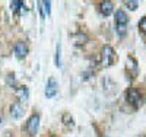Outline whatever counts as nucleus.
Instances as JSON below:
<instances>
[{
	"mask_svg": "<svg viewBox=\"0 0 146 137\" xmlns=\"http://www.w3.org/2000/svg\"><path fill=\"white\" fill-rule=\"evenodd\" d=\"M7 83H9V85H13V83H15V77H13V74H7Z\"/></svg>",
	"mask_w": 146,
	"mask_h": 137,
	"instance_id": "nucleus-17",
	"label": "nucleus"
},
{
	"mask_svg": "<svg viewBox=\"0 0 146 137\" xmlns=\"http://www.w3.org/2000/svg\"><path fill=\"white\" fill-rule=\"evenodd\" d=\"M124 5L129 7V10H136L139 6V2H136V0H127V2H124Z\"/></svg>",
	"mask_w": 146,
	"mask_h": 137,
	"instance_id": "nucleus-14",
	"label": "nucleus"
},
{
	"mask_svg": "<svg viewBox=\"0 0 146 137\" xmlns=\"http://www.w3.org/2000/svg\"><path fill=\"white\" fill-rule=\"evenodd\" d=\"M126 99H127V102L135 108V109H137L140 105H142V93L136 89V88H130L129 91H127V93H126Z\"/></svg>",
	"mask_w": 146,
	"mask_h": 137,
	"instance_id": "nucleus-2",
	"label": "nucleus"
},
{
	"mask_svg": "<svg viewBox=\"0 0 146 137\" xmlns=\"http://www.w3.org/2000/svg\"><path fill=\"white\" fill-rule=\"evenodd\" d=\"M13 50H15V54H16L18 58H25L27 54H28V45H27L25 41H18L15 44Z\"/></svg>",
	"mask_w": 146,
	"mask_h": 137,
	"instance_id": "nucleus-5",
	"label": "nucleus"
},
{
	"mask_svg": "<svg viewBox=\"0 0 146 137\" xmlns=\"http://www.w3.org/2000/svg\"><path fill=\"white\" fill-rule=\"evenodd\" d=\"M54 63L57 67L62 66V45H60V42L56 45V58H54Z\"/></svg>",
	"mask_w": 146,
	"mask_h": 137,
	"instance_id": "nucleus-11",
	"label": "nucleus"
},
{
	"mask_svg": "<svg viewBox=\"0 0 146 137\" xmlns=\"http://www.w3.org/2000/svg\"><path fill=\"white\" fill-rule=\"evenodd\" d=\"M114 19H115V25H127L129 23V15L123 9H117V12L114 13Z\"/></svg>",
	"mask_w": 146,
	"mask_h": 137,
	"instance_id": "nucleus-8",
	"label": "nucleus"
},
{
	"mask_svg": "<svg viewBox=\"0 0 146 137\" xmlns=\"http://www.w3.org/2000/svg\"><path fill=\"white\" fill-rule=\"evenodd\" d=\"M38 127H40V115L32 114L27 121V130H28L29 136H35L36 131H38Z\"/></svg>",
	"mask_w": 146,
	"mask_h": 137,
	"instance_id": "nucleus-3",
	"label": "nucleus"
},
{
	"mask_svg": "<svg viewBox=\"0 0 146 137\" xmlns=\"http://www.w3.org/2000/svg\"><path fill=\"white\" fill-rule=\"evenodd\" d=\"M114 57H115V53H114V48L111 45H104L101 48V64L104 67H108L114 63Z\"/></svg>",
	"mask_w": 146,
	"mask_h": 137,
	"instance_id": "nucleus-1",
	"label": "nucleus"
},
{
	"mask_svg": "<svg viewBox=\"0 0 146 137\" xmlns=\"http://www.w3.org/2000/svg\"><path fill=\"white\" fill-rule=\"evenodd\" d=\"M41 5H42V9L47 12V15L50 16V13H51V2H48V0H44V2H41Z\"/></svg>",
	"mask_w": 146,
	"mask_h": 137,
	"instance_id": "nucleus-15",
	"label": "nucleus"
},
{
	"mask_svg": "<svg viewBox=\"0 0 146 137\" xmlns=\"http://www.w3.org/2000/svg\"><path fill=\"white\" fill-rule=\"evenodd\" d=\"M10 7L13 9L15 12H18V10L25 7V3H23L22 0H12V2H10Z\"/></svg>",
	"mask_w": 146,
	"mask_h": 137,
	"instance_id": "nucleus-12",
	"label": "nucleus"
},
{
	"mask_svg": "<svg viewBox=\"0 0 146 137\" xmlns=\"http://www.w3.org/2000/svg\"><path fill=\"white\" fill-rule=\"evenodd\" d=\"M139 29H140L143 34H146V16H143V18L139 21Z\"/></svg>",
	"mask_w": 146,
	"mask_h": 137,
	"instance_id": "nucleus-16",
	"label": "nucleus"
},
{
	"mask_svg": "<svg viewBox=\"0 0 146 137\" xmlns=\"http://www.w3.org/2000/svg\"><path fill=\"white\" fill-rule=\"evenodd\" d=\"M100 12L102 16H110L114 12V5L110 0H104V2L100 3Z\"/></svg>",
	"mask_w": 146,
	"mask_h": 137,
	"instance_id": "nucleus-7",
	"label": "nucleus"
},
{
	"mask_svg": "<svg viewBox=\"0 0 146 137\" xmlns=\"http://www.w3.org/2000/svg\"><path fill=\"white\" fill-rule=\"evenodd\" d=\"M10 115H12V118H16V120L23 115V105H22V102L16 101V102H13L10 105Z\"/></svg>",
	"mask_w": 146,
	"mask_h": 137,
	"instance_id": "nucleus-6",
	"label": "nucleus"
},
{
	"mask_svg": "<svg viewBox=\"0 0 146 137\" xmlns=\"http://www.w3.org/2000/svg\"><path fill=\"white\" fill-rule=\"evenodd\" d=\"M50 137H57V136H50Z\"/></svg>",
	"mask_w": 146,
	"mask_h": 137,
	"instance_id": "nucleus-18",
	"label": "nucleus"
},
{
	"mask_svg": "<svg viewBox=\"0 0 146 137\" xmlns=\"http://www.w3.org/2000/svg\"><path fill=\"white\" fill-rule=\"evenodd\" d=\"M58 92V83L54 77H50L47 80V86H45V96L47 98H54Z\"/></svg>",
	"mask_w": 146,
	"mask_h": 137,
	"instance_id": "nucleus-4",
	"label": "nucleus"
},
{
	"mask_svg": "<svg viewBox=\"0 0 146 137\" xmlns=\"http://www.w3.org/2000/svg\"><path fill=\"white\" fill-rule=\"evenodd\" d=\"M115 31L118 36H124L127 32V25H115Z\"/></svg>",
	"mask_w": 146,
	"mask_h": 137,
	"instance_id": "nucleus-13",
	"label": "nucleus"
},
{
	"mask_svg": "<svg viewBox=\"0 0 146 137\" xmlns=\"http://www.w3.org/2000/svg\"><path fill=\"white\" fill-rule=\"evenodd\" d=\"M15 93H16V98L19 99V102L28 99V88L27 86H19V88H16Z\"/></svg>",
	"mask_w": 146,
	"mask_h": 137,
	"instance_id": "nucleus-9",
	"label": "nucleus"
},
{
	"mask_svg": "<svg viewBox=\"0 0 146 137\" xmlns=\"http://www.w3.org/2000/svg\"><path fill=\"white\" fill-rule=\"evenodd\" d=\"M62 121H63V124L66 127H73L75 126V120H73V117L70 115V113H64L63 115H62Z\"/></svg>",
	"mask_w": 146,
	"mask_h": 137,
	"instance_id": "nucleus-10",
	"label": "nucleus"
}]
</instances>
